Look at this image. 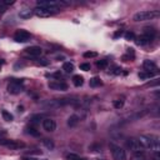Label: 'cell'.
<instances>
[{"instance_id":"cell-1","label":"cell","mask_w":160,"mask_h":160,"mask_svg":"<svg viewBox=\"0 0 160 160\" xmlns=\"http://www.w3.org/2000/svg\"><path fill=\"white\" fill-rule=\"evenodd\" d=\"M139 141H140V144L142 145L144 149H149L154 152H159V150H160V140L156 135H152V134L140 135Z\"/></svg>"},{"instance_id":"cell-2","label":"cell","mask_w":160,"mask_h":160,"mask_svg":"<svg viewBox=\"0 0 160 160\" xmlns=\"http://www.w3.org/2000/svg\"><path fill=\"white\" fill-rule=\"evenodd\" d=\"M160 12L158 10H142L139 11L134 15V21H146V20H152L155 18H159Z\"/></svg>"},{"instance_id":"cell-3","label":"cell","mask_w":160,"mask_h":160,"mask_svg":"<svg viewBox=\"0 0 160 160\" xmlns=\"http://www.w3.org/2000/svg\"><path fill=\"white\" fill-rule=\"evenodd\" d=\"M110 151L114 160H126V152L121 146L116 144H110Z\"/></svg>"},{"instance_id":"cell-4","label":"cell","mask_w":160,"mask_h":160,"mask_svg":"<svg viewBox=\"0 0 160 160\" xmlns=\"http://www.w3.org/2000/svg\"><path fill=\"white\" fill-rule=\"evenodd\" d=\"M59 11H60V9H58V8L46 9V8H39V6H36L34 9V14L36 16H39V18H48V16L55 14V12H59Z\"/></svg>"},{"instance_id":"cell-5","label":"cell","mask_w":160,"mask_h":160,"mask_svg":"<svg viewBox=\"0 0 160 160\" xmlns=\"http://www.w3.org/2000/svg\"><path fill=\"white\" fill-rule=\"evenodd\" d=\"M126 146H128L132 152H136V154H139V152H141V151L144 150L142 145L140 144L139 139H136V138H130V139H128V140H126Z\"/></svg>"},{"instance_id":"cell-6","label":"cell","mask_w":160,"mask_h":160,"mask_svg":"<svg viewBox=\"0 0 160 160\" xmlns=\"http://www.w3.org/2000/svg\"><path fill=\"white\" fill-rule=\"evenodd\" d=\"M0 144L5 145L6 148H9V149H11V150L21 149V148L25 146V144L21 142V141H18V140H6V139H1V140H0Z\"/></svg>"},{"instance_id":"cell-7","label":"cell","mask_w":160,"mask_h":160,"mask_svg":"<svg viewBox=\"0 0 160 160\" xmlns=\"http://www.w3.org/2000/svg\"><path fill=\"white\" fill-rule=\"evenodd\" d=\"M30 38H31V35L26 30H18L14 34V40L16 42H26V41L30 40Z\"/></svg>"},{"instance_id":"cell-8","label":"cell","mask_w":160,"mask_h":160,"mask_svg":"<svg viewBox=\"0 0 160 160\" xmlns=\"http://www.w3.org/2000/svg\"><path fill=\"white\" fill-rule=\"evenodd\" d=\"M142 66H144V70L148 71V72H151V74H156L158 72V66L152 60H145L142 62Z\"/></svg>"},{"instance_id":"cell-9","label":"cell","mask_w":160,"mask_h":160,"mask_svg":"<svg viewBox=\"0 0 160 160\" xmlns=\"http://www.w3.org/2000/svg\"><path fill=\"white\" fill-rule=\"evenodd\" d=\"M22 84H16V82H10L8 85V91L9 94H12V95H18L22 91Z\"/></svg>"},{"instance_id":"cell-10","label":"cell","mask_w":160,"mask_h":160,"mask_svg":"<svg viewBox=\"0 0 160 160\" xmlns=\"http://www.w3.org/2000/svg\"><path fill=\"white\" fill-rule=\"evenodd\" d=\"M48 86L52 90H68V84L64 81H50Z\"/></svg>"},{"instance_id":"cell-11","label":"cell","mask_w":160,"mask_h":160,"mask_svg":"<svg viewBox=\"0 0 160 160\" xmlns=\"http://www.w3.org/2000/svg\"><path fill=\"white\" fill-rule=\"evenodd\" d=\"M42 128H44V130L51 132V131H54L56 129V122L52 119H44L42 120Z\"/></svg>"},{"instance_id":"cell-12","label":"cell","mask_w":160,"mask_h":160,"mask_svg":"<svg viewBox=\"0 0 160 160\" xmlns=\"http://www.w3.org/2000/svg\"><path fill=\"white\" fill-rule=\"evenodd\" d=\"M25 52L29 55V56H32V58H36V56H39V55H41V52H42V50H41V48L40 46H30V48H28V49H25Z\"/></svg>"},{"instance_id":"cell-13","label":"cell","mask_w":160,"mask_h":160,"mask_svg":"<svg viewBox=\"0 0 160 160\" xmlns=\"http://www.w3.org/2000/svg\"><path fill=\"white\" fill-rule=\"evenodd\" d=\"M142 35H145L146 38H149L150 40H152V39L156 36V30H155L152 26H146V28H144Z\"/></svg>"},{"instance_id":"cell-14","label":"cell","mask_w":160,"mask_h":160,"mask_svg":"<svg viewBox=\"0 0 160 160\" xmlns=\"http://www.w3.org/2000/svg\"><path fill=\"white\" fill-rule=\"evenodd\" d=\"M32 14H34V10H30V9L25 8V9L20 10V12H19V16H20L21 19H30Z\"/></svg>"},{"instance_id":"cell-15","label":"cell","mask_w":160,"mask_h":160,"mask_svg":"<svg viewBox=\"0 0 160 160\" xmlns=\"http://www.w3.org/2000/svg\"><path fill=\"white\" fill-rule=\"evenodd\" d=\"M134 40H136V44L138 45H148L151 40L149 39V38H146L145 35H141V36H138V38H135Z\"/></svg>"},{"instance_id":"cell-16","label":"cell","mask_w":160,"mask_h":160,"mask_svg":"<svg viewBox=\"0 0 160 160\" xmlns=\"http://www.w3.org/2000/svg\"><path fill=\"white\" fill-rule=\"evenodd\" d=\"M79 120H80V118H79L78 115H71V116L68 119V125H69L70 128L76 126V125L79 124Z\"/></svg>"},{"instance_id":"cell-17","label":"cell","mask_w":160,"mask_h":160,"mask_svg":"<svg viewBox=\"0 0 160 160\" xmlns=\"http://www.w3.org/2000/svg\"><path fill=\"white\" fill-rule=\"evenodd\" d=\"M72 82L75 86H81L84 84V78L81 75H74L72 76Z\"/></svg>"},{"instance_id":"cell-18","label":"cell","mask_w":160,"mask_h":160,"mask_svg":"<svg viewBox=\"0 0 160 160\" xmlns=\"http://www.w3.org/2000/svg\"><path fill=\"white\" fill-rule=\"evenodd\" d=\"M62 70L65 72H72L74 71V65L70 62V61H66L62 64Z\"/></svg>"},{"instance_id":"cell-19","label":"cell","mask_w":160,"mask_h":160,"mask_svg":"<svg viewBox=\"0 0 160 160\" xmlns=\"http://www.w3.org/2000/svg\"><path fill=\"white\" fill-rule=\"evenodd\" d=\"M42 144H44V146L46 148V149H49V150H52L54 149V142H52V140H50V139H44L42 140Z\"/></svg>"},{"instance_id":"cell-20","label":"cell","mask_w":160,"mask_h":160,"mask_svg":"<svg viewBox=\"0 0 160 160\" xmlns=\"http://www.w3.org/2000/svg\"><path fill=\"white\" fill-rule=\"evenodd\" d=\"M66 160H86V159L80 156V155H76V154H68L66 155Z\"/></svg>"},{"instance_id":"cell-21","label":"cell","mask_w":160,"mask_h":160,"mask_svg":"<svg viewBox=\"0 0 160 160\" xmlns=\"http://www.w3.org/2000/svg\"><path fill=\"white\" fill-rule=\"evenodd\" d=\"M102 82H101V80L99 79V78H92V79H90V86H92V88H96V86H100Z\"/></svg>"},{"instance_id":"cell-22","label":"cell","mask_w":160,"mask_h":160,"mask_svg":"<svg viewBox=\"0 0 160 160\" xmlns=\"http://www.w3.org/2000/svg\"><path fill=\"white\" fill-rule=\"evenodd\" d=\"M1 115H2V119L5 120V121H11L14 118H12V115L9 112V111H6V110H2L1 111Z\"/></svg>"},{"instance_id":"cell-23","label":"cell","mask_w":160,"mask_h":160,"mask_svg":"<svg viewBox=\"0 0 160 160\" xmlns=\"http://www.w3.org/2000/svg\"><path fill=\"white\" fill-rule=\"evenodd\" d=\"M26 132L30 134L31 136H39V131L35 128H32V126H28L26 128Z\"/></svg>"},{"instance_id":"cell-24","label":"cell","mask_w":160,"mask_h":160,"mask_svg":"<svg viewBox=\"0 0 160 160\" xmlns=\"http://www.w3.org/2000/svg\"><path fill=\"white\" fill-rule=\"evenodd\" d=\"M96 66L100 68V69H104L108 66V60L106 59H101V60H98L96 61Z\"/></svg>"},{"instance_id":"cell-25","label":"cell","mask_w":160,"mask_h":160,"mask_svg":"<svg viewBox=\"0 0 160 160\" xmlns=\"http://www.w3.org/2000/svg\"><path fill=\"white\" fill-rule=\"evenodd\" d=\"M122 106H124V99H122V98L114 101V108H115V109H121Z\"/></svg>"},{"instance_id":"cell-26","label":"cell","mask_w":160,"mask_h":160,"mask_svg":"<svg viewBox=\"0 0 160 160\" xmlns=\"http://www.w3.org/2000/svg\"><path fill=\"white\" fill-rule=\"evenodd\" d=\"M35 62H36V65H40V66H46V65L49 64V60H48V59H45V58H41V59H38Z\"/></svg>"},{"instance_id":"cell-27","label":"cell","mask_w":160,"mask_h":160,"mask_svg":"<svg viewBox=\"0 0 160 160\" xmlns=\"http://www.w3.org/2000/svg\"><path fill=\"white\" fill-rule=\"evenodd\" d=\"M154 74H151V72H148V71H141V72H139V78L140 79H149V78H151Z\"/></svg>"},{"instance_id":"cell-28","label":"cell","mask_w":160,"mask_h":160,"mask_svg":"<svg viewBox=\"0 0 160 160\" xmlns=\"http://www.w3.org/2000/svg\"><path fill=\"white\" fill-rule=\"evenodd\" d=\"M95 56H98V52H95V51H86V52H84V58H86V59L95 58Z\"/></svg>"},{"instance_id":"cell-29","label":"cell","mask_w":160,"mask_h":160,"mask_svg":"<svg viewBox=\"0 0 160 160\" xmlns=\"http://www.w3.org/2000/svg\"><path fill=\"white\" fill-rule=\"evenodd\" d=\"M125 39L126 40H134L135 39V34L132 31H128V32H125Z\"/></svg>"},{"instance_id":"cell-30","label":"cell","mask_w":160,"mask_h":160,"mask_svg":"<svg viewBox=\"0 0 160 160\" xmlns=\"http://www.w3.org/2000/svg\"><path fill=\"white\" fill-rule=\"evenodd\" d=\"M80 69L84 70V71H89L90 70V64L89 62H82V64H80Z\"/></svg>"},{"instance_id":"cell-31","label":"cell","mask_w":160,"mask_h":160,"mask_svg":"<svg viewBox=\"0 0 160 160\" xmlns=\"http://www.w3.org/2000/svg\"><path fill=\"white\" fill-rule=\"evenodd\" d=\"M126 54H128V56L130 58V59H134V56H135V52H134V49H128L126 50Z\"/></svg>"},{"instance_id":"cell-32","label":"cell","mask_w":160,"mask_h":160,"mask_svg":"<svg viewBox=\"0 0 160 160\" xmlns=\"http://www.w3.org/2000/svg\"><path fill=\"white\" fill-rule=\"evenodd\" d=\"M40 119H41V116H40V115H35V116H32V118H31V122H34V124L40 122Z\"/></svg>"},{"instance_id":"cell-33","label":"cell","mask_w":160,"mask_h":160,"mask_svg":"<svg viewBox=\"0 0 160 160\" xmlns=\"http://www.w3.org/2000/svg\"><path fill=\"white\" fill-rule=\"evenodd\" d=\"M112 74H115V75L121 74V68H119V66H114V69H112Z\"/></svg>"},{"instance_id":"cell-34","label":"cell","mask_w":160,"mask_h":160,"mask_svg":"<svg viewBox=\"0 0 160 160\" xmlns=\"http://www.w3.org/2000/svg\"><path fill=\"white\" fill-rule=\"evenodd\" d=\"M1 4L8 6V5H12V4H15V1H14V0H5V1H1Z\"/></svg>"},{"instance_id":"cell-35","label":"cell","mask_w":160,"mask_h":160,"mask_svg":"<svg viewBox=\"0 0 160 160\" xmlns=\"http://www.w3.org/2000/svg\"><path fill=\"white\" fill-rule=\"evenodd\" d=\"M4 136H6V130H4V129H0V140H1Z\"/></svg>"},{"instance_id":"cell-36","label":"cell","mask_w":160,"mask_h":160,"mask_svg":"<svg viewBox=\"0 0 160 160\" xmlns=\"http://www.w3.org/2000/svg\"><path fill=\"white\" fill-rule=\"evenodd\" d=\"M21 160H38L36 158H32V156H22Z\"/></svg>"},{"instance_id":"cell-37","label":"cell","mask_w":160,"mask_h":160,"mask_svg":"<svg viewBox=\"0 0 160 160\" xmlns=\"http://www.w3.org/2000/svg\"><path fill=\"white\" fill-rule=\"evenodd\" d=\"M121 34H122V31H118V32H116L114 36H115V38H118V36H121Z\"/></svg>"},{"instance_id":"cell-38","label":"cell","mask_w":160,"mask_h":160,"mask_svg":"<svg viewBox=\"0 0 160 160\" xmlns=\"http://www.w3.org/2000/svg\"><path fill=\"white\" fill-rule=\"evenodd\" d=\"M2 64H4V60H2V59H0V66H1Z\"/></svg>"}]
</instances>
